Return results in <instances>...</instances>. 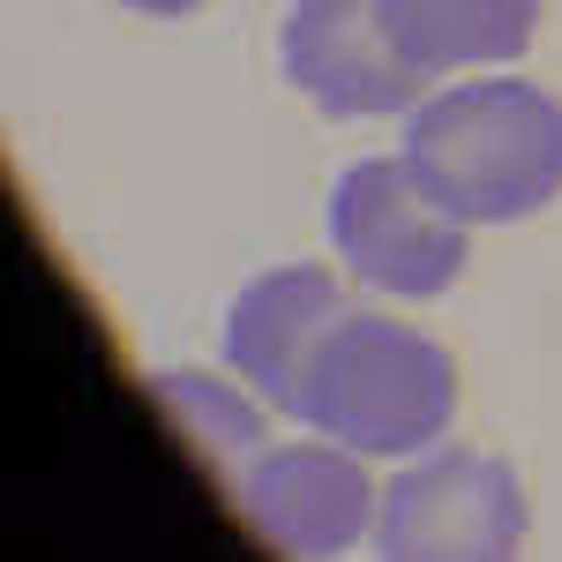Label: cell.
<instances>
[{
	"mask_svg": "<svg viewBox=\"0 0 562 562\" xmlns=\"http://www.w3.org/2000/svg\"><path fill=\"white\" fill-rule=\"evenodd\" d=\"M150 397H158V413L173 420L211 465H233V473H248L262 450V405L256 390L240 383L233 368L225 375H203V368H166V375H150Z\"/></svg>",
	"mask_w": 562,
	"mask_h": 562,
	"instance_id": "obj_9",
	"label": "cell"
},
{
	"mask_svg": "<svg viewBox=\"0 0 562 562\" xmlns=\"http://www.w3.org/2000/svg\"><path fill=\"white\" fill-rule=\"evenodd\" d=\"M397 150L458 225H518L562 195V98L480 68L428 90Z\"/></svg>",
	"mask_w": 562,
	"mask_h": 562,
	"instance_id": "obj_1",
	"label": "cell"
},
{
	"mask_svg": "<svg viewBox=\"0 0 562 562\" xmlns=\"http://www.w3.org/2000/svg\"><path fill=\"white\" fill-rule=\"evenodd\" d=\"M346 315V285L323 270V262H278L248 278L233 307H225V368L256 390L270 413H301V390L323 338L338 330Z\"/></svg>",
	"mask_w": 562,
	"mask_h": 562,
	"instance_id": "obj_7",
	"label": "cell"
},
{
	"mask_svg": "<svg viewBox=\"0 0 562 562\" xmlns=\"http://www.w3.org/2000/svg\"><path fill=\"white\" fill-rule=\"evenodd\" d=\"M525 548V487L487 450L435 442L383 487L375 555L390 562H510Z\"/></svg>",
	"mask_w": 562,
	"mask_h": 562,
	"instance_id": "obj_4",
	"label": "cell"
},
{
	"mask_svg": "<svg viewBox=\"0 0 562 562\" xmlns=\"http://www.w3.org/2000/svg\"><path fill=\"white\" fill-rule=\"evenodd\" d=\"M360 458H420L458 420V360L383 307H346L307 368L301 413Z\"/></svg>",
	"mask_w": 562,
	"mask_h": 562,
	"instance_id": "obj_2",
	"label": "cell"
},
{
	"mask_svg": "<svg viewBox=\"0 0 562 562\" xmlns=\"http://www.w3.org/2000/svg\"><path fill=\"white\" fill-rule=\"evenodd\" d=\"M121 8H135V15H166V23H173V15H195L203 0H121Z\"/></svg>",
	"mask_w": 562,
	"mask_h": 562,
	"instance_id": "obj_10",
	"label": "cell"
},
{
	"mask_svg": "<svg viewBox=\"0 0 562 562\" xmlns=\"http://www.w3.org/2000/svg\"><path fill=\"white\" fill-rule=\"evenodd\" d=\"M397 53L442 83V76H480L510 68L540 31V0H375Z\"/></svg>",
	"mask_w": 562,
	"mask_h": 562,
	"instance_id": "obj_8",
	"label": "cell"
},
{
	"mask_svg": "<svg viewBox=\"0 0 562 562\" xmlns=\"http://www.w3.org/2000/svg\"><path fill=\"white\" fill-rule=\"evenodd\" d=\"M240 510L278 555L293 562H338L360 540H375L383 518V487L368 480L360 450H346L338 435L315 442H278L240 473Z\"/></svg>",
	"mask_w": 562,
	"mask_h": 562,
	"instance_id": "obj_6",
	"label": "cell"
},
{
	"mask_svg": "<svg viewBox=\"0 0 562 562\" xmlns=\"http://www.w3.org/2000/svg\"><path fill=\"white\" fill-rule=\"evenodd\" d=\"M330 248L346 262V278H360L368 293L442 301L465 278L473 225H458L442 211L397 150V158H360V166L338 173V188H330Z\"/></svg>",
	"mask_w": 562,
	"mask_h": 562,
	"instance_id": "obj_3",
	"label": "cell"
},
{
	"mask_svg": "<svg viewBox=\"0 0 562 562\" xmlns=\"http://www.w3.org/2000/svg\"><path fill=\"white\" fill-rule=\"evenodd\" d=\"M278 68L330 121H405L435 90L397 53L375 0H293L278 23Z\"/></svg>",
	"mask_w": 562,
	"mask_h": 562,
	"instance_id": "obj_5",
	"label": "cell"
}]
</instances>
